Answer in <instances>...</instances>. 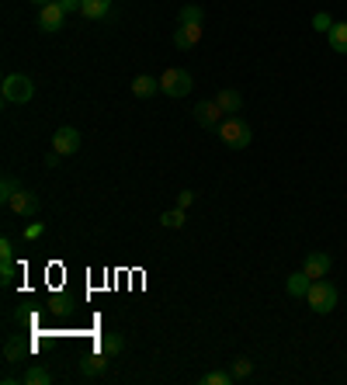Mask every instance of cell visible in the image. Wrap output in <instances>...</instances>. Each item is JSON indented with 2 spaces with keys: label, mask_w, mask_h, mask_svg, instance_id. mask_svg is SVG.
<instances>
[{
  "label": "cell",
  "mask_w": 347,
  "mask_h": 385,
  "mask_svg": "<svg viewBox=\"0 0 347 385\" xmlns=\"http://www.w3.org/2000/svg\"><path fill=\"white\" fill-rule=\"evenodd\" d=\"M0 282L4 284L14 282V260H0Z\"/></svg>",
  "instance_id": "obj_26"
},
{
  "label": "cell",
  "mask_w": 347,
  "mask_h": 385,
  "mask_svg": "<svg viewBox=\"0 0 347 385\" xmlns=\"http://www.w3.org/2000/svg\"><path fill=\"white\" fill-rule=\"evenodd\" d=\"M215 104L222 108V115H237V111H243L240 91H233V87H222V91L215 94Z\"/></svg>",
  "instance_id": "obj_13"
},
{
  "label": "cell",
  "mask_w": 347,
  "mask_h": 385,
  "mask_svg": "<svg viewBox=\"0 0 347 385\" xmlns=\"http://www.w3.org/2000/svg\"><path fill=\"white\" fill-rule=\"evenodd\" d=\"M42 232H46V226H42V222H31V226L25 230V236H28V240H38Z\"/></svg>",
  "instance_id": "obj_29"
},
{
  "label": "cell",
  "mask_w": 347,
  "mask_h": 385,
  "mask_svg": "<svg viewBox=\"0 0 347 385\" xmlns=\"http://www.w3.org/2000/svg\"><path fill=\"white\" fill-rule=\"evenodd\" d=\"M46 167H59V153H56V150L46 156Z\"/></svg>",
  "instance_id": "obj_31"
},
{
  "label": "cell",
  "mask_w": 347,
  "mask_h": 385,
  "mask_svg": "<svg viewBox=\"0 0 347 385\" xmlns=\"http://www.w3.org/2000/svg\"><path fill=\"white\" fill-rule=\"evenodd\" d=\"M81 132L77 128H70V125H63V128H56L53 132V150L59 156H73L77 150H81Z\"/></svg>",
  "instance_id": "obj_5"
},
{
  "label": "cell",
  "mask_w": 347,
  "mask_h": 385,
  "mask_svg": "<svg viewBox=\"0 0 347 385\" xmlns=\"http://www.w3.org/2000/svg\"><path fill=\"white\" fill-rule=\"evenodd\" d=\"M7 208H11L14 215H21V219H35V215H38V208H42V202H38V195H35V191L21 188V191L11 198V205H7Z\"/></svg>",
  "instance_id": "obj_6"
},
{
  "label": "cell",
  "mask_w": 347,
  "mask_h": 385,
  "mask_svg": "<svg viewBox=\"0 0 347 385\" xmlns=\"http://www.w3.org/2000/svg\"><path fill=\"white\" fill-rule=\"evenodd\" d=\"M233 371H205L202 375V385H233Z\"/></svg>",
  "instance_id": "obj_23"
},
{
  "label": "cell",
  "mask_w": 347,
  "mask_h": 385,
  "mask_svg": "<svg viewBox=\"0 0 347 385\" xmlns=\"http://www.w3.org/2000/svg\"><path fill=\"white\" fill-rule=\"evenodd\" d=\"M21 385H53V371H46L42 364H28V371L21 375Z\"/></svg>",
  "instance_id": "obj_19"
},
{
  "label": "cell",
  "mask_w": 347,
  "mask_h": 385,
  "mask_svg": "<svg viewBox=\"0 0 347 385\" xmlns=\"http://www.w3.org/2000/svg\"><path fill=\"white\" fill-rule=\"evenodd\" d=\"M215 132H219L222 146H229V150H247V146L254 143V132H250V125L243 122L240 115H226Z\"/></svg>",
  "instance_id": "obj_1"
},
{
  "label": "cell",
  "mask_w": 347,
  "mask_h": 385,
  "mask_svg": "<svg viewBox=\"0 0 347 385\" xmlns=\"http://www.w3.org/2000/svg\"><path fill=\"white\" fill-rule=\"evenodd\" d=\"M81 4H83V0H59V7H63L66 14H73V11H81Z\"/></svg>",
  "instance_id": "obj_30"
},
{
  "label": "cell",
  "mask_w": 347,
  "mask_h": 385,
  "mask_svg": "<svg viewBox=\"0 0 347 385\" xmlns=\"http://www.w3.org/2000/svg\"><path fill=\"white\" fill-rule=\"evenodd\" d=\"M31 4H35V7H46V4H53V0H31Z\"/></svg>",
  "instance_id": "obj_32"
},
{
  "label": "cell",
  "mask_w": 347,
  "mask_h": 385,
  "mask_svg": "<svg viewBox=\"0 0 347 385\" xmlns=\"http://www.w3.org/2000/svg\"><path fill=\"white\" fill-rule=\"evenodd\" d=\"M333 25H337V21H333V18H330L326 11L313 14V28H316V31H323V35H330V28H333Z\"/></svg>",
  "instance_id": "obj_25"
},
{
  "label": "cell",
  "mask_w": 347,
  "mask_h": 385,
  "mask_svg": "<svg viewBox=\"0 0 347 385\" xmlns=\"http://www.w3.org/2000/svg\"><path fill=\"white\" fill-rule=\"evenodd\" d=\"M191 87H195V80L181 66H170V70L160 73V94H167V98H187Z\"/></svg>",
  "instance_id": "obj_4"
},
{
  "label": "cell",
  "mask_w": 347,
  "mask_h": 385,
  "mask_svg": "<svg viewBox=\"0 0 347 385\" xmlns=\"http://www.w3.org/2000/svg\"><path fill=\"white\" fill-rule=\"evenodd\" d=\"M250 375H254V361H250V358H237V361H233V379H237V382L250 379Z\"/></svg>",
  "instance_id": "obj_24"
},
{
  "label": "cell",
  "mask_w": 347,
  "mask_h": 385,
  "mask_svg": "<svg viewBox=\"0 0 347 385\" xmlns=\"http://www.w3.org/2000/svg\"><path fill=\"white\" fill-rule=\"evenodd\" d=\"M0 91H4V101L7 104H28L35 98V83L25 73H7L4 83H0Z\"/></svg>",
  "instance_id": "obj_3"
},
{
  "label": "cell",
  "mask_w": 347,
  "mask_h": 385,
  "mask_svg": "<svg viewBox=\"0 0 347 385\" xmlns=\"http://www.w3.org/2000/svg\"><path fill=\"white\" fill-rule=\"evenodd\" d=\"M191 205H195V191H187L185 188V191L177 195V208H191Z\"/></svg>",
  "instance_id": "obj_28"
},
{
  "label": "cell",
  "mask_w": 347,
  "mask_h": 385,
  "mask_svg": "<svg viewBox=\"0 0 347 385\" xmlns=\"http://www.w3.org/2000/svg\"><path fill=\"white\" fill-rule=\"evenodd\" d=\"M202 42V25H181L177 31H174V46L181 52H187V49H195Z\"/></svg>",
  "instance_id": "obj_12"
},
{
  "label": "cell",
  "mask_w": 347,
  "mask_h": 385,
  "mask_svg": "<svg viewBox=\"0 0 347 385\" xmlns=\"http://www.w3.org/2000/svg\"><path fill=\"white\" fill-rule=\"evenodd\" d=\"M177 21H181V25H202V21H205V11H202L198 4H185L181 14H177Z\"/></svg>",
  "instance_id": "obj_21"
},
{
  "label": "cell",
  "mask_w": 347,
  "mask_h": 385,
  "mask_svg": "<svg viewBox=\"0 0 347 385\" xmlns=\"http://www.w3.org/2000/svg\"><path fill=\"white\" fill-rule=\"evenodd\" d=\"M0 260H14V240L11 236L0 240Z\"/></svg>",
  "instance_id": "obj_27"
},
{
  "label": "cell",
  "mask_w": 347,
  "mask_h": 385,
  "mask_svg": "<svg viewBox=\"0 0 347 385\" xmlns=\"http://www.w3.org/2000/svg\"><path fill=\"white\" fill-rule=\"evenodd\" d=\"M330 267H333V257L326 254V250H309L306 260H302V271H306L313 282H316V278H326Z\"/></svg>",
  "instance_id": "obj_7"
},
{
  "label": "cell",
  "mask_w": 347,
  "mask_h": 385,
  "mask_svg": "<svg viewBox=\"0 0 347 385\" xmlns=\"http://www.w3.org/2000/svg\"><path fill=\"white\" fill-rule=\"evenodd\" d=\"M337 288L326 282V278H316V282L309 284V292H306V302H309V309L316 312V316H326V312H333L337 309Z\"/></svg>",
  "instance_id": "obj_2"
},
{
  "label": "cell",
  "mask_w": 347,
  "mask_h": 385,
  "mask_svg": "<svg viewBox=\"0 0 347 385\" xmlns=\"http://www.w3.org/2000/svg\"><path fill=\"white\" fill-rule=\"evenodd\" d=\"M18 191H21V184L11 178V174H4V180H0V202H4V205H11V198H14Z\"/></svg>",
  "instance_id": "obj_22"
},
{
  "label": "cell",
  "mask_w": 347,
  "mask_h": 385,
  "mask_svg": "<svg viewBox=\"0 0 347 385\" xmlns=\"http://www.w3.org/2000/svg\"><path fill=\"white\" fill-rule=\"evenodd\" d=\"M98 347L105 351L108 358H118V354L125 351V337H122V334H101V340H98Z\"/></svg>",
  "instance_id": "obj_18"
},
{
  "label": "cell",
  "mask_w": 347,
  "mask_h": 385,
  "mask_svg": "<svg viewBox=\"0 0 347 385\" xmlns=\"http://www.w3.org/2000/svg\"><path fill=\"white\" fill-rule=\"evenodd\" d=\"M326 42H330V49L337 52V56H347V21H337V25L330 28Z\"/></svg>",
  "instance_id": "obj_17"
},
{
  "label": "cell",
  "mask_w": 347,
  "mask_h": 385,
  "mask_svg": "<svg viewBox=\"0 0 347 385\" xmlns=\"http://www.w3.org/2000/svg\"><path fill=\"white\" fill-rule=\"evenodd\" d=\"M187 222V208H167V212H163L160 215V226H167V230H181V226H185Z\"/></svg>",
  "instance_id": "obj_20"
},
{
  "label": "cell",
  "mask_w": 347,
  "mask_h": 385,
  "mask_svg": "<svg viewBox=\"0 0 347 385\" xmlns=\"http://www.w3.org/2000/svg\"><path fill=\"white\" fill-rule=\"evenodd\" d=\"M81 371H83V379H98V375H105L108 371V354L98 347L94 354H83L81 358Z\"/></svg>",
  "instance_id": "obj_11"
},
{
  "label": "cell",
  "mask_w": 347,
  "mask_h": 385,
  "mask_svg": "<svg viewBox=\"0 0 347 385\" xmlns=\"http://www.w3.org/2000/svg\"><path fill=\"white\" fill-rule=\"evenodd\" d=\"M309 284H313V278H309L306 271H295V274H289V282H285V292H289L292 299H306Z\"/></svg>",
  "instance_id": "obj_15"
},
{
  "label": "cell",
  "mask_w": 347,
  "mask_h": 385,
  "mask_svg": "<svg viewBox=\"0 0 347 385\" xmlns=\"http://www.w3.org/2000/svg\"><path fill=\"white\" fill-rule=\"evenodd\" d=\"M160 91V77H150V73H139L133 80V98H153Z\"/></svg>",
  "instance_id": "obj_14"
},
{
  "label": "cell",
  "mask_w": 347,
  "mask_h": 385,
  "mask_svg": "<svg viewBox=\"0 0 347 385\" xmlns=\"http://www.w3.org/2000/svg\"><path fill=\"white\" fill-rule=\"evenodd\" d=\"M63 18H66V11L59 7V0L38 7V25L46 28V31H59V28H63Z\"/></svg>",
  "instance_id": "obj_10"
},
{
  "label": "cell",
  "mask_w": 347,
  "mask_h": 385,
  "mask_svg": "<svg viewBox=\"0 0 347 385\" xmlns=\"http://www.w3.org/2000/svg\"><path fill=\"white\" fill-rule=\"evenodd\" d=\"M108 11H111V0H83L81 4V14L87 21H101Z\"/></svg>",
  "instance_id": "obj_16"
},
{
  "label": "cell",
  "mask_w": 347,
  "mask_h": 385,
  "mask_svg": "<svg viewBox=\"0 0 347 385\" xmlns=\"http://www.w3.org/2000/svg\"><path fill=\"white\" fill-rule=\"evenodd\" d=\"M195 122H198V125L202 128H219V122H222V108H219V104L215 101H198L195 104Z\"/></svg>",
  "instance_id": "obj_8"
},
{
  "label": "cell",
  "mask_w": 347,
  "mask_h": 385,
  "mask_svg": "<svg viewBox=\"0 0 347 385\" xmlns=\"http://www.w3.org/2000/svg\"><path fill=\"white\" fill-rule=\"evenodd\" d=\"M31 354V344L25 337H7L4 340V364H21Z\"/></svg>",
  "instance_id": "obj_9"
}]
</instances>
